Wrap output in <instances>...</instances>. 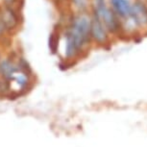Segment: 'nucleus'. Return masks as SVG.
<instances>
[{
	"label": "nucleus",
	"instance_id": "nucleus-7",
	"mask_svg": "<svg viewBox=\"0 0 147 147\" xmlns=\"http://www.w3.org/2000/svg\"><path fill=\"white\" fill-rule=\"evenodd\" d=\"M113 9L116 11V13L121 16H130V10L131 7L129 5V2L127 0H111Z\"/></svg>",
	"mask_w": 147,
	"mask_h": 147
},
{
	"label": "nucleus",
	"instance_id": "nucleus-1",
	"mask_svg": "<svg viewBox=\"0 0 147 147\" xmlns=\"http://www.w3.org/2000/svg\"><path fill=\"white\" fill-rule=\"evenodd\" d=\"M90 20L87 16L81 15L73 19L66 35V56L73 57L90 40Z\"/></svg>",
	"mask_w": 147,
	"mask_h": 147
},
{
	"label": "nucleus",
	"instance_id": "nucleus-2",
	"mask_svg": "<svg viewBox=\"0 0 147 147\" xmlns=\"http://www.w3.org/2000/svg\"><path fill=\"white\" fill-rule=\"evenodd\" d=\"M95 15L104 22L105 26L111 32H116L119 29V23L115 15L105 4V0H95Z\"/></svg>",
	"mask_w": 147,
	"mask_h": 147
},
{
	"label": "nucleus",
	"instance_id": "nucleus-5",
	"mask_svg": "<svg viewBox=\"0 0 147 147\" xmlns=\"http://www.w3.org/2000/svg\"><path fill=\"white\" fill-rule=\"evenodd\" d=\"M130 16L140 25H143V24L147 23V9L143 4L136 3L134 6L131 7Z\"/></svg>",
	"mask_w": 147,
	"mask_h": 147
},
{
	"label": "nucleus",
	"instance_id": "nucleus-8",
	"mask_svg": "<svg viewBox=\"0 0 147 147\" xmlns=\"http://www.w3.org/2000/svg\"><path fill=\"white\" fill-rule=\"evenodd\" d=\"M74 2H75L76 6L78 7L84 8L86 6V0H74Z\"/></svg>",
	"mask_w": 147,
	"mask_h": 147
},
{
	"label": "nucleus",
	"instance_id": "nucleus-4",
	"mask_svg": "<svg viewBox=\"0 0 147 147\" xmlns=\"http://www.w3.org/2000/svg\"><path fill=\"white\" fill-rule=\"evenodd\" d=\"M0 18L4 23V26L6 29H13L18 25V20L16 13L10 7L6 6L0 11Z\"/></svg>",
	"mask_w": 147,
	"mask_h": 147
},
{
	"label": "nucleus",
	"instance_id": "nucleus-10",
	"mask_svg": "<svg viewBox=\"0 0 147 147\" xmlns=\"http://www.w3.org/2000/svg\"><path fill=\"white\" fill-rule=\"evenodd\" d=\"M4 1H5V3L7 4V6L9 7V6H11V5H13V3H15L16 0H4Z\"/></svg>",
	"mask_w": 147,
	"mask_h": 147
},
{
	"label": "nucleus",
	"instance_id": "nucleus-9",
	"mask_svg": "<svg viewBox=\"0 0 147 147\" xmlns=\"http://www.w3.org/2000/svg\"><path fill=\"white\" fill-rule=\"evenodd\" d=\"M5 30H6V28H5L4 23H3V21H2L1 18H0V36L5 32Z\"/></svg>",
	"mask_w": 147,
	"mask_h": 147
},
{
	"label": "nucleus",
	"instance_id": "nucleus-3",
	"mask_svg": "<svg viewBox=\"0 0 147 147\" xmlns=\"http://www.w3.org/2000/svg\"><path fill=\"white\" fill-rule=\"evenodd\" d=\"M90 35L98 41V42H105L107 40V32L104 28L103 23L95 15L92 20L90 21Z\"/></svg>",
	"mask_w": 147,
	"mask_h": 147
},
{
	"label": "nucleus",
	"instance_id": "nucleus-6",
	"mask_svg": "<svg viewBox=\"0 0 147 147\" xmlns=\"http://www.w3.org/2000/svg\"><path fill=\"white\" fill-rule=\"evenodd\" d=\"M19 69L11 61L5 60L0 63V73L6 79H13L18 73Z\"/></svg>",
	"mask_w": 147,
	"mask_h": 147
}]
</instances>
